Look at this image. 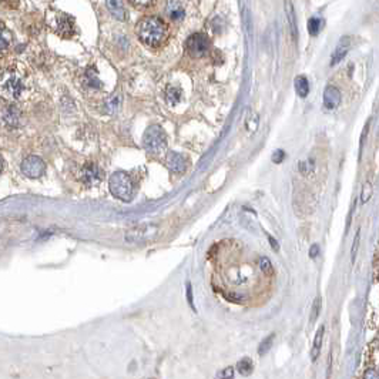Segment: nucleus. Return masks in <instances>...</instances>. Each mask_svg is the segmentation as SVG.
I'll return each instance as SVG.
<instances>
[{
  "label": "nucleus",
  "instance_id": "nucleus-26",
  "mask_svg": "<svg viewBox=\"0 0 379 379\" xmlns=\"http://www.w3.org/2000/svg\"><path fill=\"white\" fill-rule=\"evenodd\" d=\"M274 333H271L268 338H265L264 341L260 344V348H258V354L260 355H264V354H267L268 351H270V348H271V345H272V342H274Z\"/></svg>",
  "mask_w": 379,
  "mask_h": 379
},
{
  "label": "nucleus",
  "instance_id": "nucleus-15",
  "mask_svg": "<svg viewBox=\"0 0 379 379\" xmlns=\"http://www.w3.org/2000/svg\"><path fill=\"white\" fill-rule=\"evenodd\" d=\"M349 43H351V40H349V37H346V36L339 40V43H338V46H336V49H335V52H333L332 54L331 66L338 64V63L346 56V53H348V50H349Z\"/></svg>",
  "mask_w": 379,
  "mask_h": 379
},
{
  "label": "nucleus",
  "instance_id": "nucleus-33",
  "mask_svg": "<svg viewBox=\"0 0 379 379\" xmlns=\"http://www.w3.org/2000/svg\"><path fill=\"white\" fill-rule=\"evenodd\" d=\"M250 120H251V121H248V124H247V126H248V130H250V131H255V130H257V126H258V115L254 114Z\"/></svg>",
  "mask_w": 379,
  "mask_h": 379
},
{
  "label": "nucleus",
  "instance_id": "nucleus-37",
  "mask_svg": "<svg viewBox=\"0 0 379 379\" xmlns=\"http://www.w3.org/2000/svg\"><path fill=\"white\" fill-rule=\"evenodd\" d=\"M268 240H270V242H271V247H272V250H274V251H278V250H279V245H278V242H276L275 240L271 237V235H268Z\"/></svg>",
  "mask_w": 379,
  "mask_h": 379
},
{
  "label": "nucleus",
  "instance_id": "nucleus-34",
  "mask_svg": "<svg viewBox=\"0 0 379 379\" xmlns=\"http://www.w3.org/2000/svg\"><path fill=\"white\" fill-rule=\"evenodd\" d=\"M374 279H378V250H375L374 255Z\"/></svg>",
  "mask_w": 379,
  "mask_h": 379
},
{
  "label": "nucleus",
  "instance_id": "nucleus-2",
  "mask_svg": "<svg viewBox=\"0 0 379 379\" xmlns=\"http://www.w3.org/2000/svg\"><path fill=\"white\" fill-rule=\"evenodd\" d=\"M24 89H26L24 76L19 70L9 67L0 71V96L4 100L9 102L19 100L23 96Z\"/></svg>",
  "mask_w": 379,
  "mask_h": 379
},
{
  "label": "nucleus",
  "instance_id": "nucleus-1",
  "mask_svg": "<svg viewBox=\"0 0 379 379\" xmlns=\"http://www.w3.org/2000/svg\"><path fill=\"white\" fill-rule=\"evenodd\" d=\"M137 36L143 45L149 47H160L168 37V27L160 17L149 16L138 22Z\"/></svg>",
  "mask_w": 379,
  "mask_h": 379
},
{
  "label": "nucleus",
  "instance_id": "nucleus-25",
  "mask_svg": "<svg viewBox=\"0 0 379 379\" xmlns=\"http://www.w3.org/2000/svg\"><path fill=\"white\" fill-rule=\"evenodd\" d=\"M372 191H374V188H372V183H371V181H367V183L364 184V187H362V193H361V203H362V204L368 203V200L372 197Z\"/></svg>",
  "mask_w": 379,
  "mask_h": 379
},
{
  "label": "nucleus",
  "instance_id": "nucleus-24",
  "mask_svg": "<svg viewBox=\"0 0 379 379\" xmlns=\"http://www.w3.org/2000/svg\"><path fill=\"white\" fill-rule=\"evenodd\" d=\"M260 268H261V271H263L267 276L274 275V268H272V264H271V261H270L267 257H263V258L260 260Z\"/></svg>",
  "mask_w": 379,
  "mask_h": 379
},
{
  "label": "nucleus",
  "instance_id": "nucleus-9",
  "mask_svg": "<svg viewBox=\"0 0 379 379\" xmlns=\"http://www.w3.org/2000/svg\"><path fill=\"white\" fill-rule=\"evenodd\" d=\"M52 26L54 27V32L63 37H70L74 33V22L64 13H57L52 22Z\"/></svg>",
  "mask_w": 379,
  "mask_h": 379
},
{
  "label": "nucleus",
  "instance_id": "nucleus-11",
  "mask_svg": "<svg viewBox=\"0 0 379 379\" xmlns=\"http://www.w3.org/2000/svg\"><path fill=\"white\" fill-rule=\"evenodd\" d=\"M165 162H167V167L175 174H181L187 168V161L178 153H168L165 157Z\"/></svg>",
  "mask_w": 379,
  "mask_h": 379
},
{
  "label": "nucleus",
  "instance_id": "nucleus-20",
  "mask_svg": "<svg viewBox=\"0 0 379 379\" xmlns=\"http://www.w3.org/2000/svg\"><path fill=\"white\" fill-rule=\"evenodd\" d=\"M253 368L254 364L250 358H244L241 361H238V364H237V371H238L241 375H250V374L253 372Z\"/></svg>",
  "mask_w": 379,
  "mask_h": 379
},
{
  "label": "nucleus",
  "instance_id": "nucleus-5",
  "mask_svg": "<svg viewBox=\"0 0 379 379\" xmlns=\"http://www.w3.org/2000/svg\"><path fill=\"white\" fill-rule=\"evenodd\" d=\"M210 39L207 36L203 35V33H196V35H191L187 42H185V49L188 52L190 56L193 57H203L206 56L210 50Z\"/></svg>",
  "mask_w": 379,
  "mask_h": 379
},
{
  "label": "nucleus",
  "instance_id": "nucleus-23",
  "mask_svg": "<svg viewBox=\"0 0 379 379\" xmlns=\"http://www.w3.org/2000/svg\"><path fill=\"white\" fill-rule=\"evenodd\" d=\"M321 27L322 20L320 17H312V19H310V22H308V32H310V35L317 36L320 33Z\"/></svg>",
  "mask_w": 379,
  "mask_h": 379
},
{
  "label": "nucleus",
  "instance_id": "nucleus-31",
  "mask_svg": "<svg viewBox=\"0 0 379 379\" xmlns=\"http://www.w3.org/2000/svg\"><path fill=\"white\" fill-rule=\"evenodd\" d=\"M284 159H285V153H284L282 150H276V151H274V154H272V162L279 164V162H282Z\"/></svg>",
  "mask_w": 379,
  "mask_h": 379
},
{
  "label": "nucleus",
  "instance_id": "nucleus-35",
  "mask_svg": "<svg viewBox=\"0 0 379 379\" xmlns=\"http://www.w3.org/2000/svg\"><path fill=\"white\" fill-rule=\"evenodd\" d=\"M218 377H221V378H232V377H234V369L231 367L227 368V369H224L222 372H219Z\"/></svg>",
  "mask_w": 379,
  "mask_h": 379
},
{
  "label": "nucleus",
  "instance_id": "nucleus-10",
  "mask_svg": "<svg viewBox=\"0 0 379 379\" xmlns=\"http://www.w3.org/2000/svg\"><path fill=\"white\" fill-rule=\"evenodd\" d=\"M0 121L7 127H17L20 123V111L14 106L3 107L0 111Z\"/></svg>",
  "mask_w": 379,
  "mask_h": 379
},
{
  "label": "nucleus",
  "instance_id": "nucleus-17",
  "mask_svg": "<svg viewBox=\"0 0 379 379\" xmlns=\"http://www.w3.org/2000/svg\"><path fill=\"white\" fill-rule=\"evenodd\" d=\"M84 86L89 89H100L102 87V81L99 79L97 73L94 69H89L84 74Z\"/></svg>",
  "mask_w": 379,
  "mask_h": 379
},
{
  "label": "nucleus",
  "instance_id": "nucleus-12",
  "mask_svg": "<svg viewBox=\"0 0 379 379\" xmlns=\"http://www.w3.org/2000/svg\"><path fill=\"white\" fill-rule=\"evenodd\" d=\"M341 103V93L336 87L333 86H328L324 92V106L328 110H333L336 108Z\"/></svg>",
  "mask_w": 379,
  "mask_h": 379
},
{
  "label": "nucleus",
  "instance_id": "nucleus-28",
  "mask_svg": "<svg viewBox=\"0 0 379 379\" xmlns=\"http://www.w3.org/2000/svg\"><path fill=\"white\" fill-rule=\"evenodd\" d=\"M133 6H136L137 9H147L150 6H153L156 3V0H128Z\"/></svg>",
  "mask_w": 379,
  "mask_h": 379
},
{
  "label": "nucleus",
  "instance_id": "nucleus-7",
  "mask_svg": "<svg viewBox=\"0 0 379 379\" xmlns=\"http://www.w3.org/2000/svg\"><path fill=\"white\" fill-rule=\"evenodd\" d=\"M22 172L29 178H40L46 172V164L37 156H29L22 161Z\"/></svg>",
  "mask_w": 379,
  "mask_h": 379
},
{
  "label": "nucleus",
  "instance_id": "nucleus-14",
  "mask_svg": "<svg viewBox=\"0 0 379 379\" xmlns=\"http://www.w3.org/2000/svg\"><path fill=\"white\" fill-rule=\"evenodd\" d=\"M106 4L113 17H115L117 20H126L127 13L121 0H106Z\"/></svg>",
  "mask_w": 379,
  "mask_h": 379
},
{
  "label": "nucleus",
  "instance_id": "nucleus-6",
  "mask_svg": "<svg viewBox=\"0 0 379 379\" xmlns=\"http://www.w3.org/2000/svg\"><path fill=\"white\" fill-rule=\"evenodd\" d=\"M159 234V227L156 224H144L136 228H131L126 232V241L131 244L149 241Z\"/></svg>",
  "mask_w": 379,
  "mask_h": 379
},
{
  "label": "nucleus",
  "instance_id": "nucleus-4",
  "mask_svg": "<svg viewBox=\"0 0 379 379\" xmlns=\"http://www.w3.org/2000/svg\"><path fill=\"white\" fill-rule=\"evenodd\" d=\"M143 146L154 156H161L167 149V138L162 128L157 124L150 126L143 136Z\"/></svg>",
  "mask_w": 379,
  "mask_h": 379
},
{
  "label": "nucleus",
  "instance_id": "nucleus-19",
  "mask_svg": "<svg viewBox=\"0 0 379 379\" xmlns=\"http://www.w3.org/2000/svg\"><path fill=\"white\" fill-rule=\"evenodd\" d=\"M10 43H12V35L3 26H0V53L7 52Z\"/></svg>",
  "mask_w": 379,
  "mask_h": 379
},
{
  "label": "nucleus",
  "instance_id": "nucleus-30",
  "mask_svg": "<svg viewBox=\"0 0 379 379\" xmlns=\"http://www.w3.org/2000/svg\"><path fill=\"white\" fill-rule=\"evenodd\" d=\"M118 102H120V99H118L117 96H115V97H113L111 100H108V102H107V104H106V108H108L107 111H108V113H113L115 108L118 107Z\"/></svg>",
  "mask_w": 379,
  "mask_h": 379
},
{
  "label": "nucleus",
  "instance_id": "nucleus-16",
  "mask_svg": "<svg viewBox=\"0 0 379 379\" xmlns=\"http://www.w3.org/2000/svg\"><path fill=\"white\" fill-rule=\"evenodd\" d=\"M324 333H325V326L321 325L318 328V331L315 333V338H314V344H312V351H311V359L315 362L320 356V352H321V346L322 341H324Z\"/></svg>",
  "mask_w": 379,
  "mask_h": 379
},
{
  "label": "nucleus",
  "instance_id": "nucleus-13",
  "mask_svg": "<svg viewBox=\"0 0 379 379\" xmlns=\"http://www.w3.org/2000/svg\"><path fill=\"white\" fill-rule=\"evenodd\" d=\"M165 10H167V14L171 17L172 22H180L185 16V12H184L180 0H168L167 6H165Z\"/></svg>",
  "mask_w": 379,
  "mask_h": 379
},
{
  "label": "nucleus",
  "instance_id": "nucleus-21",
  "mask_svg": "<svg viewBox=\"0 0 379 379\" xmlns=\"http://www.w3.org/2000/svg\"><path fill=\"white\" fill-rule=\"evenodd\" d=\"M285 7H287V16L288 20H289V26H291V30H292V37L297 39V23H295V14H294V10H292V4L289 1H287Z\"/></svg>",
  "mask_w": 379,
  "mask_h": 379
},
{
  "label": "nucleus",
  "instance_id": "nucleus-22",
  "mask_svg": "<svg viewBox=\"0 0 379 379\" xmlns=\"http://www.w3.org/2000/svg\"><path fill=\"white\" fill-rule=\"evenodd\" d=\"M180 97H181V90L178 87H168L167 89V100L171 106H175L178 103Z\"/></svg>",
  "mask_w": 379,
  "mask_h": 379
},
{
  "label": "nucleus",
  "instance_id": "nucleus-29",
  "mask_svg": "<svg viewBox=\"0 0 379 379\" xmlns=\"http://www.w3.org/2000/svg\"><path fill=\"white\" fill-rule=\"evenodd\" d=\"M359 231L356 232L355 238H354V242H352V250H351V261H352V264L355 263L356 260V251H358V245H359Z\"/></svg>",
  "mask_w": 379,
  "mask_h": 379
},
{
  "label": "nucleus",
  "instance_id": "nucleus-38",
  "mask_svg": "<svg viewBox=\"0 0 379 379\" xmlns=\"http://www.w3.org/2000/svg\"><path fill=\"white\" fill-rule=\"evenodd\" d=\"M1 170H3V159L0 157V172H1Z\"/></svg>",
  "mask_w": 379,
  "mask_h": 379
},
{
  "label": "nucleus",
  "instance_id": "nucleus-18",
  "mask_svg": "<svg viewBox=\"0 0 379 379\" xmlns=\"http://www.w3.org/2000/svg\"><path fill=\"white\" fill-rule=\"evenodd\" d=\"M295 90L298 93L299 97H302V99L308 96V93H310V84H308L307 77L298 76V77L295 79Z\"/></svg>",
  "mask_w": 379,
  "mask_h": 379
},
{
  "label": "nucleus",
  "instance_id": "nucleus-8",
  "mask_svg": "<svg viewBox=\"0 0 379 379\" xmlns=\"http://www.w3.org/2000/svg\"><path fill=\"white\" fill-rule=\"evenodd\" d=\"M102 177H103V172L99 168L97 164L94 162H86L83 167H81L80 171V180L81 183L87 187H94L97 184L102 181Z\"/></svg>",
  "mask_w": 379,
  "mask_h": 379
},
{
  "label": "nucleus",
  "instance_id": "nucleus-27",
  "mask_svg": "<svg viewBox=\"0 0 379 379\" xmlns=\"http://www.w3.org/2000/svg\"><path fill=\"white\" fill-rule=\"evenodd\" d=\"M320 311H321V298L318 297V298H315L314 304H312V310H311V318H310L311 324H314V322L317 321V318H318V315H320Z\"/></svg>",
  "mask_w": 379,
  "mask_h": 379
},
{
  "label": "nucleus",
  "instance_id": "nucleus-32",
  "mask_svg": "<svg viewBox=\"0 0 379 379\" xmlns=\"http://www.w3.org/2000/svg\"><path fill=\"white\" fill-rule=\"evenodd\" d=\"M187 299H188V304H190V307L196 311V307H194V299H193V289H191V282H187Z\"/></svg>",
  "mask_w": 379,
  "mask_h": 379
},
{
  "label": "nucleus",
  "instance_id": "nucleus-36",
  "mask_svg": "<svg viewBox=\"0 0 379 379\" xmlns=\"http://www.w3.org/2000/svg\"><path fill=\"white\" fill-rule=\"evenodd\" d=\"M318 251H320V248H318V245H312L310 250V257L311 258H315L317 255H318Z\"/></svg>",
  "mask_w": 379,
  "mask_h": 379
},
{
  "label": "nucleus",
  "instance_id": "nucleus-3",
  "mask_svg": "<svg viewBox=\"0 0 379 379\" xmlns=\"http://www.w3.org/2000/svg\"><path fill=\"white\" fill-rule=\"evenodd\" d=\"M108 187H110V193L121 201L128 203L134 196L133 181L128 177V174L124 171H115L108 180Z\"/></svg>",
  "mask_w": 379,
  "mask_h": 379
}]
</instances>
